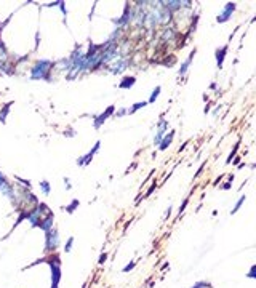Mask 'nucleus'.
Segmentation results:
<instances>
[{
	"label": "nucleus",
	"instance_id": "f257e3e1",
	"mask_svg": "<svg viewBox=\"0 0 256 288\" xmlns=\"http://www.w3.org/2000/svg\"><path fill=\"white\" fill-rule=\"evenodd\" d=\"M50 66H51L50 61H38L37 66L32 69V77H34V78H43V77H45V72H47L45 69L50 67Z\"/></svg>",
	"mask_w": 256,
	"mask_h": 288
},
{
	"label": "nucleus",
	"instance_id": "f03ea898",
	"mask_svg": "<svg viewBox=\"0 0 256 288\" xmlns=\"http://www.w3.org/2000/svg\"><path fill=\"white\" fill-rule=\"evenodd\" d=\"M235 10V5L234 3H227L226 5V10H224V13H222L221 16H218V22H224V21H227V18L231 16V13Z\"/></svg>",
	"mask_w": 256,
	"mask_h": 288
},
{
	"label": "nucleus",
	"instance_id": "7ed1b4c3",
	"mask_svg": "<svg viewBox=\"0 0 256 288\" xmlns=\"http://www.w3.org/2000/svg\"><path fill=\"white\" fill-rule=\"evenodd\" d=\"M114 109H115V107H114V106H110L109 109L104 112V114H101V115H99V117L96 118V122H94V127H96V128H99V127H101V123H103V122H104V120H106V118H107L110 114H112V112H114Z\"/></svg>",
	"mask_w": 256,
	"mask_h": 288
},
{
	"label": "nucleus",
	"instance_id": "20e7f679",
	"mask_svg": "<svg viewBox=\"0 0 256 288\" xmlns=\"http://www.w3.org/2000/svg\"><path fill=\"white\" fill-rule=\"evenodd\" d=\"M135 82H136V78H135V77H126L125 80L120 83V88H128V87H131Z\"/></svg>",
	"mask_w": 256,
	"mask_h": 288
},
{
	"label": "nucleus",
	"instance_id": "39448f33",
	"mask_svg": "<svg viewBox=\"0 0 256 288\" xmlns=\"http://www.w3.org/2000/svg\"><path fill=\"white\" fill-rule=\"evenodd\" d=\"M226 51H227V47H224V48L221 50V51L216 53V58H218V66H219V67L222 66V59H224V55H226Z\"/></svg>",
	"mask_w": 256,
	"mask_h": 288
},
{
	"label": "nucleus",
	"instance_id": "423d86ee",
	"mask_svg": "<svg viewBox=\"0 0 256 288\" xmlns=\"http://www.w3.org/2000/svg\"><path fill=\"white\" fill-rule=\"evenodd\" d=\"M173 134H175V133H173V131H171V133L168 134V136H166V138H165V141H163V143H162V144H160V149H162V151H163V149H166V146H168V144L171 143V139H173Z\"/></svg>",
	"mask_w": 256,
	"mask_h": 288
},
{
	"label": "nucleus",
	"instance_id": "0eeeda50",
	"mask_svg": "<svg viewBox=\"0 0 256 288\" xmlns=\"http://www.w3.org/2000/svg\"><path fill=\"white\" fill-rule=\"evenodd\" d=\"M194 55H195V51H192V53H191V56H189V59L186 61V63H184V64H182V67H181V71H179V72H181V74H184V72L187 71V67H189V64H191V61H192V58H194Z\"/></svg>",
	"mask_w": 256,
	"mask_h": 288
},
{
	"label": "nucleus",
	"instance_id": "6e6552de",
	"mask_svg": "<svg viewBox=\"0 0 256 288\" xmlns=\"http://www.w3.org/2000/svg\"><path fill=\"white\" fill-rule=\"evenodd\" d=\"M159 93H160V87H157V88H155V90H154V91H152V96H151V99H149V101H151V103H154V101H155V99H157V96H159Z\"/></svg>",
	"mask_w": 256,
	"mask_h": 288
},
{
	"label": "nucleus",
	"instance_id": "1a4fd4ad",
	"mask_svg": "<svg viewBox=\"0 0 256 288\" xmlns=\"http://www.w3.org/2000/svg\"><path fill=\"white\" fill-rule=\"evenodd\" d=\"M144 106H146V103H144V101H143V103H136V104H135V106H133L131 109H130V112H135V111L139 109V107H144Z\"/></svg>",
	"mask_w": 256,
	"mask_h": 288
},
{
	"label": "nucleus",
	"instance_id": "9d476101",
	"mask_svg": "<svg viewBox=\"0 0 256 288\" xmlns=\"http://www.w3.org/2000/svg\"><path fill=\"white\" fill-rule=\"evenodd\" d=\"M243 200H245V197H240V200H238V202H237V205H235V207H234V210H232V213H235V211L238 210V208H240V205H242V203H243Z\"/></svg>",
	"mask_w": 256,
	"mask_h": 288
},
{
	"label": "nucleus",
	"instance_id": "9b49d317",
	"mask_svg": "<svg viewBox=\"0 0 256 288\" xmlns=\"http://www.w3.org/2000/svg\"><path fill=\"white\" fill-rule=\"evenodd\" d=\"M42 189H43V192H45V194H48V192H50V187H48V183H47V181L42 183Z\"/></svg>",
	"mask_w": 256,
	"mask_h": 288
},
{
	"label": "nucleus",
	"instance_id": "f8f14e48",
	"mask_svg": "<svg viewBox=\"0 0 256 288\" xmlns=\"http://www.w3.org/2000/svg\"><path fill=\"white\" fill-rule=\"evenodd\" d=\"M72 242H74V239H69V242H67V245H66V251H71V247H72Z\"/></svg>",
	"mask_w": 256,
	"mask_h": 288
},
{
	"label": "nucleus",
	"instance_id": "ddd939ff",
	"mask_svg": "<svg viewBox=\"0 0 256 288\" xmlns=\"http://www.w3.org/2000/svg\"><path fill=\"white\" fill-rule=\"evenodd\" d=\"M133 267H135V263H131V264H128L126 267H123V272H128V270H131Z\"/></svg>",
	"mask_w": 256,
	"mask_h": 288
},
{
	"label": "nucleus",
	"instance_id": "4468645a",
	"mask_svg": "<svg viewBox=\"0 0 256 288\" xmlns=\"http://www.w3.org/2000/svg\"><path fill=\"white\" fill-rule=\"evenodd\" d=\"M106 258H107V255H106V253H104V255H101V256H99V264H104Z\"/></svg>",
	"mask_w": 256,
	"mask_h": 288
},
{
	"label": "nucleus",
	"instance_id": "2eb2a0df",
	"mask_svg": "<svg viewBox=\"0 0 256 288\" xmlns=\"http://www.w3.org/2000/svg\"><path fill=\"white\" fill-rule=\"evenodd\" d=\"M202 286H208L207 283H205V282H200V283H197V285H194L192 288H202Z\"/></svg>",
	"mask_w": 256,
	"mask_h": 288
},
{
	"label": "nucleus",
	"instance_id": "dca6fc26",
	"mask_svg": "<svg viewBox=\"0 0 256 288\" xmlns=\"http://www.w3.org/2000/svg\"><path fill=\"white\" fill-rule=\"evenodd\" d=\"M186 205H187V200H186L184 203H182V207L179 208V214H181V213H182V210H184V208H186Z\"/></svg>",
	"mask_w": 256,
	"mask_h": 288
},
{
	"label": "nucleus",
	"instance_id": "f3484780",
	"mask_svg": "<svg viewBox=\"0 0 256 288\" xmlns=\"http://www.w3.org/2000/svg\"><path fill=\"white\" fill-rule=\"evenodd\" d=\"M250 277H251V279H253V277H254V266H253V267H251V272H250Z\"/></svg>",
	"mask_w": 256,
	"mask_h": 288
}]
</instances>
